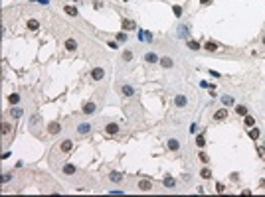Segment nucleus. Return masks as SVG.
<instances>
[{
    "label": "nucleus",
    "instance_id": "f257e3e1",
    "mask_svg": "<svg viewBox=\"0 0 265 197\" xmlns=\"http://www.w3.org/2000/svg\"><path fill=\"white\" fill-rule=\"evenodd\" d=\"M103 77H105V71H103L101 67H95V69H91V79H93V81H101Z\"/></svg>",
    "mask_w": 265,
    "mask_h": 197
},
{
    "label": "nucleus",
    "instance_id": "f03ea898",
    "mask_svg": "<svg viewBox=\"0 0 265 197\" xmlns=\"http://www.w3.org/2000/svg\"><path fill=\"white\" fill-rule=\"evenodd\" d=\"M139 189L140 191H151L153 189V181H151V179H140L139 181Z\"/></svg>",
    "mask_w": 265,
    "mask_h": 197
},
{
    "label": "nucleus",
    "instance_id": "7ed1b4c3",
    "mask_svg": "<svg viewBox=\"0 0 265 197\" xmlns=\"http://www.w3.org/2000/svg\"><path fill=\"white\" fill-rule=\"evenodd\" d=\"M166 148H168V150L170 152H176L180 148V142L178 140H176V138H170V140H168V142H166Z\"/></svg>",
    "mask_w": 265,
    "mask_h": 197
},
{
    "label": "nucleus",
    "instance_id": "20e7f679",
    "mask_svg": "<svg viewBox=\"0 0 265 197\" xmlns=\"http://www.w3.org/2000/svg\"><path fill=\"white\" fill-rule=\"evenodd\" d=\"M123 30H137V24H135V20H131V18H125L123 20Z\"/></svg>",
    "mask_w": 265,
    "mask_h": 197
},
{
    "label": "nucleus",
    "instance_id": "39448f33",
    "mask_svg": "<svg viewBox=\"0 0 265 197\" xmlns=\"http://www.w3.org/2000/svg\"><path fill=\"white\" fill-rule=\"evenodd\" d=\"M95 108H97V106H95V103H85V105H83V108H81V112H83V114H93V112H95Z\"/></svg>",
    "mask_w": 265,
    "mask_h": 197
},
{
    "label": "nucleus",
    "instance_id": "423d86ee",
    "mask_svg": "<svg viewBox=\"0 0 265 197\" xmlns=\"http://www.w3.org/2000/svg\"><path fill=\"white\" fill-rule=\"evenodd\" d=\"M109 179H111L113 183H121V181H123V173H121V171H111V173H109Z\"/></svg>",
    "mask_w": 265,
    "mask_h": 197
},
{
    "label": "nucleus",
    "instance_id": "0eeeda50",
    "mask_svg": "<svg viewBox=\"0 0 265 197\" xmlns=\"http://www.w3.org/2000/svg\"><path fill=\"white\" fill-rule=\"evenodd\" d=\"M228 118V111L225 108H220V111L214 112V120H225Z\"/></svg>",
    "mask_w": 265,
    "mask_h": 197
},
{
    "label": "nucleus",
    "instance_id": "6e6552de",
    "mask_svg": "<svg viewBox=\"0 0 265 197\" xmlns=\"http://www.w3.org/2000/svg\"><path fill=\"white\" fill-rule=\"evenodd\" d=\"M77 132H79V134H89V132H91V124H89V122H81V124L77 126Z\"/></svg>",
    "mask_w": 265,
    "mask_h": 197
},
{
    "label": "nucleus",
    "instance_id": "1a4fd4ad",
    "mask_svg": "<svg viewBox=\"0 0 265 197\" xmlns=\"http://www.w3.org/2000/svg\"><path fill=\"white\" fill-rule=\"evenodd\" d=\"M117 132H119V124L111 122V124L105 126V134H117Z\"/></svg>",
    "mask_w": 265,
    "mask_h": 197
},
{
    "label": "nucleus",
    "instance_id": "9d476101",
    "mask_svg": "<svg viewBox=\"0 0 265 197\" xmlns=\"http://www.w3.org/2000/svg\"><path fill=\"white\" fill-rule=\"evenodd\" d=\"M71 148H73V142H71V140H63V142L60 144V150H61V152H71Z\"/></svg>",
    "mask_w": 265,
    "mask_h": 197
},
{
    "label": "nucleus",
    "instance_id": "9b49d317",
    "mask_svg": "<svg viewBox=\"0 0 265 197\" xmlns=\"http://www.w3.org/2000/svg\"><path fill=\"white\" fill-rule=\"evenodd\" d=\"M145 59H146V63H158V61H160V57L156 55V53H153V51H151V53H146V55H145Z\"/></svg>",
    "mask_w": 265,
    "mask_h": 197
},
{
    "label": "nucleus",
    "instance_id": "f8f14e48",
    "mask_svg": "<svg viewBox=\"0 0 265 197\" xmlns=\"http://www.w3.org/2000/svg\"><path fill=\"white\" fill-rule=\"evenodd\" d=\"M60 130H61L60 122H50V126H48V132H50V134H58Z\"/></svg>",
    "mask_w": 265,
    "mask_h": 197
},
{
    "label": "nucleus",
    "instance_id": "ddd939ff",
    "mask_svg": "<svg viewBox=\"0 0 265 197\" xmlns=\"http://www.w3.org/2000/svg\"><path fill=\"white\" fill-rule=\"evenodd\" d=\"M174 103H176V106H186V103H188V98L184 97V95H176V98H174Z\"/></svg>",
    "mask_w": 265,
    "mask_h": 197
},
{
    "label": "nucleus",
    "instance_id": "4468645a",
    "mask_svg": "<svg viewBox=\"0 0 265 197\" xmlns=\"http://www.w3.org/2000/svg\"><path fill=\"white\" fill-rule=\"evenodd\" d=\"M121 93H123L125 97H132V95H135V89H132L131 85H123L121 87Z\"/></svg>",
    "mask_w": 265,
    "mask_h": 197
},
{
    "label": "nucleus",
    "instance_id": "2eb2a0df",
    "mask_svg": "<svg viewBox=\"0 0 265 197\" xmlns=\"http://www.w3.org/2000/svg\"><path fill=\"white\" fill-rule=\"evenodd\" d=\"M162 183H164V187H174V185H176V181H174V177H170V176H164V179H162Z\"/></svg>",
    "mask_w": 265,
    "mask_h": 197
},
{
    "label": "nucleus",
    "instance_id": "dca6fc26",
    "mask_svg": "<svg viewBox=\"0 0 265 197\" xmlns=\"http://www.w3.org/2000/svg\"><path fill=\"white\" fill-rule=\"evenodd\" d=\"M66 49H67V51H75V49H77L75 39H67V41H66Z\"/></svg>",
    "mask_w": 265,
    "mask_h": 197
},
{
    "label": "nucleus",
    "instance_id": "f3484780",
    "mask_svg": "<svg viewBox=\"0 0 265 197\" xmlns=\"http://www.w3.org/2000/svg\"><path fill=\"white\" fill-rule=\"evenodd\" d=\"M61 171H63V173H67V176H71V173H75V166H73V164H66Z\"/></svg>",
    "mask_w": 265,
    "mask_h": 197
},
{
    "label": "nucleus",
    "instance_id": "a211bd4d",
    "mask_svg": "<svg viewBox=\"0 0 265 197\" xmlns=\"http://www.w3.org/2000/svg\"><path fill=\"white\" fill-rule=\"evenodd\" d=\"M160 65L168 69V67H172V65H174V61H172L170 57H162V59H160Z\"/></svg>",
    "mask_w": 265,
    "mask_h": 197
},
{
    "label": "nucleus",
    "instance_id": "6ab92c4d",
    "mask_svg": "<svg viewBox=\"0 0 265 197\" xmlns=\"http://www.w3.org/2000/svg\"><path fill=\"white\" fill-rule=\"evenodd\" d=\"M222 103H224L225 106H232V105H233V97H230V95H224V97H222Z\"/></svg>",
    "mask_w": 265,
    "mask_h": 197
},
{
    "label": "nucleus",
    "instance_id": "aec40b11",
    "mask_svg": "<svg viewBox=\"0 0 265 197\" xmlns=\"http://www.w3.org/2000/svg\"><path fill=\"white\" fill-rule=\"evenodd\" d=\"M63 12L69 14V16H77V8H75V6H66V8H63Z\"/></svg>",
    "mask_w": 265,
    "mask_h": 197
},
{
    "label": "nucleus",
    "instance_id": "412c9836",
    "mask_svg": "<svg viewBox=\"0 0 265 197\" xmlns=\"http://www.w3.org/2000/svg\"><path fill=\"white\" fill-rule=\"evenodd\" d=\"M186 46L190 47V49H192V51H198V49H200V44H198V41H194V39H190V41H188V44H186Z\"/></svg>",
    "mask_w": 265,
    "mask_h": 197
},
{
    "label": "nucleus",
    "instance_id": "4be33fe9",
    "mask_svg": "<svg viewBox=\"0 0 265 197\" xmlns=\"http://www.w3.org/2000/svg\"><path fill=\"white\" fill-rule=\"evenodd\" d=\"M10 130H12V124L2 122V134H4V136H8V134H10Z\"/></svg>",
    "mask_w": 265,
    "mask_h": 197
},
{
    "label": "nucleus",
    "instance_id": "5701e85b",
    "mask_svg": "<svg viewBox=\"0 0 265 197\" xmlns=\"http://www.w3.org/2000/svg\"><path fill=\"white\" fill-rule=\"evenodd\" d=\"M204 47L208 49V51H216V49H218V44H216V41H208Z\"/></svg>",
    "mask_w": 265,
    "mask_h": 197
},
{
    "label": "nucleus",
    "instance_id": "b1692460",
    "mask_svg": "<svg viewBox=\"0 0 265 197\" xmlns=\"http://www.w3.org/2000/svg\"><path fill=\"white\" fill-rule=\"evenodd\" d=\"M10 114H12L14 118H20L22 114H24V111H22V108H12V111H10Z\"/></svg>",
    "mask_w": 265,
    "mask_h": 197
},
{
    "label": "nucleus",
    "instance_id": "393cba45",
    "mask_svg": "<svg viewBox=\"0 0 265 197\" xmlns=\"http://www.w3.org/2000/svg\"><path fill=\"white\" fill-rule=\"evenodd\" d=\"M28 28H30V30H38V28H40L38 20H28Z\"/></svg>",
    "mask_w": 265,
    "mask_h": 197
},
{
    "label": "nucleus",
    "instance_id": "a878e982",
    "mask_svg": "<svg viewBox=\"0 0 265 197\" xmlns=\"http://www.w3.org/2000/svg\"><path fill=\"white\" fill-rule=\"evenodd\" d=\"M259 134H261V132H259V128H251V130H249V136H251V140H257Z\"/></svg>",
    "mask_w": 265,
    "mask_h": 197
},
{
    "label": "nucleus",
    "instance_id": "bb28decb",
    "mask_svg": "<svg viewBox=\"0 0 265 197\" xmlns=\"http://www.w3.org/2000/svg\"><path fill=\"white\" fill-rule=\"evenodd\" d=\"M198 158H200V162H204V164H208V162H210V156H208V154H204V152H202V150H200Z\"/></svg>",
    "mask_w": 265,
    "mask_h": 197
},
{
    "label": "nucleus",
    "instance_id": "cd10ccee",
    "mask_svg": "<svg viewBox=\"0 0 265 197\" xmlns=\"http://www.w3.org/2000/svg\"><path fill=\"white\" fill-rule=\"evenodd\" d=\"M200 176H202V177H204V179H210V177H212V171H210V170H208V168H204V170H202V171H200Z\"/></svg>",
    "mask_w": 265,
    "mask_h": 197
},
{
    "label": "nucleus",
    "instance_id": "c85d7f7f",
    "mask_svg": "<svg viewBox=\"0 0 265 197\" xmlns=\"http://www.w3.org/2000/svg\"><path fill=\"white\" fill-rule=\"evenodd\" d=\"M196 144H198L200 148H204V146H206V140H204V136H202V134H198V136H196Z\"/></svg>",
    "mask_w": 265,
    "mask_h": 197
},
{
    "label": "nucleus",
    "instance_id": "c756f323",
    "mask_svg": "<svg viewBox=\"0 0 265 197\" xmlns=\"http://www.w3.org/2000/svg\"><path fill=\"white\" fill-rule=\"evenodd\" d=\"M235 112H238L239 116H245V114H247V108H245V106H243V105H239V106H238V108H235Z\"/></svg>",
    "mask_w": 265,
    "mask_h": 197
},
{
    "label": "nucleus",
    "instance_id": "7c9ffc66",
    "mask_svg": "<svg viewBox=\"0 0 265 197\" xmlns=\"http://www.w3.org/2000/svg\"><path fill=\"white\" fill-rule=\"evenodd\" d=\"M18 101H20V97H18V95H10V97H8V103H10V105H16V103H18Z\"/></svg>",
    "mask_w": 265,
    "mask_h": 197
},
{
    "label": "nucleus",
    "instance_id": "2f4dec72",
    "mask_svg": "<svg viewBox=\"0 0 265 197\" xmlns=\"http://www.w3.org/2000/svg\"><path fill=\"white\" fill-rule=\"evenodd\" d=\"M255 124V118L249 116V114H245V126H253Z\"/></svg>",
    "mask_w": 265,
    "mask_h": 197
},
{
    "label": "nucleus",
    "instance_id": "473e14b6",
    "mask_svg": "<svg viewBox=\"0 0 265 197\" xmlns=\"http://www.w3.org/2000/svg\"><path fill=\"white\" fill-rule=\"evenodd\" d=\"M139 39H153V36L148 32H139Z\"/></svg>",
    "mask_w": 265,
    "mask_h": 197
},
{
    "label": "nucleus",
    "instance_id": "72a5a7b5",
    "mask_svg": "<svg viewBox=\"0 0 265 197\" xmlns=\"http://www.w3.org/2000/svg\"><path fill=\"white\" fill-rule=\"evenodd\" d=\"M123 59H125V61H131V59H132V53L129 51V49H127V51H123Z\"/></svg>",
    "mask_w": 265,
    "mask_h": 197
},
{
    "label": "nucleus",
    "instance_id": "f704fd0d",
    "mask_svg": "<svg viewBox=\"0 0 265 197\" xmlns=\"http://www.w3.org/2000/svg\"><path fill=\"white\" fill-rule=\"evenodd\" d=\"M178 36H180V38H184V36H188V28H184V26H180V30H178Z\"/></svg>",
    "mask_w": 265,
    "mask_h": 197
},
{
    "label": "nucleus",
    "instance_id": "c9c22d12",
    "mask_svg": "<svg viewBox=\"0 0 265 197\" xmlns=\"http://www.w3.org/2000/svg\"><path fill=\"white\" fill-rule=\"evenodd\" d=\"M257 154H259V158H263L265 160V148L263 146H257Z\"/></svg>",
    "mask_w": 265,
    "mask_h": 197
},
{
    "label": "nucleus",
    "instance_id": "e433bc0d",
    "mask_svg": "<svg viewBox=\"0 0 265 197\" xmlns=\"http://www.w3.org/2000/svg\"><path fill=\"white\" fill-rule=\"evenodd\" d=\"M117 41H127V34H117Z\"/></svg>",
    "mask_w": 265,
    "mask_h": 197
},
{
    "label": "nucleus",
    "instance_id": "4c0bfd02",
    "mask_svg": "<svg viewBox=\"0 0 265 197\" xmlns=\"http://www.w3.org/2000/svg\"><path fill=\"white\" fill-rule=\"evenodd\" d=\"M172 10H174V16H182V8L180 6H174Z\"/></svg>",
    "mask_w": 265,
    "mask_h": 197
},
{
    "label": "nucleus",
    "instance_id": "58836bf2",
    "mask_svg": "<svg viewBox=\"0 0 265 197\" xmlns=\"http://www.w3.org/2000/svg\"><path fill=\"white\" fill-rule=\"evenodd\" d=\"M224 185H222V183H216V193H224Z\"/></svg>",
    "mask_w": 265,
    "mask_h": 197
},
{
    "label": "nucleus",
    "instance_id": "ea45409f",
    "mask_svg": "<svg viewBox=\"0 0 265 197\" xmlns=\"http://www.w3.org/2000/svg\"><path fill=\"white\" fill-rule=\"evenodd\" d=\"M36 122H40V116H38V114H34V116H32V120H30V124H36Z\"/></svg>",
    "mask_w": 265,
    "mask_h": 197
},
{
    "label": "nucleus",
    "instance_id": "a19ab883",
    "mask_svg": "<svg viewBox=\"0 0 265 197\" xmlns=\"http://www.w3.org/2000/svg\"><path fill=\"white\" fill-rule=\"evenodd\" d=\"M200 4H202V6H208V4H212V0H200Z\"/></svg>",
    "mask_w": 265,
    "mask_h": 197
},
{
    "label": "nucleus",
    "instance_id": "79ce46f5",
    "mask_svg": "<svg viewBox=\"0 0 265 197\" xmlns=\"http://www.w3.org/2000/svg\"><path fill=\"white\" fill-rule=\"evenodd\" d=\"M263 44H265V38H263Z\"/></svg>",
    "mask_w": 265,
    "mask_h": 197
}]
</instances>
